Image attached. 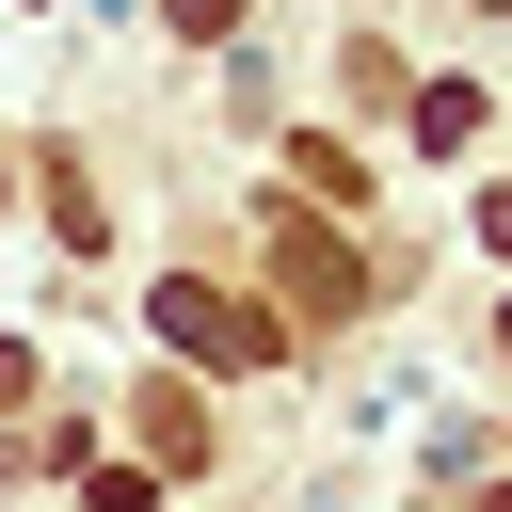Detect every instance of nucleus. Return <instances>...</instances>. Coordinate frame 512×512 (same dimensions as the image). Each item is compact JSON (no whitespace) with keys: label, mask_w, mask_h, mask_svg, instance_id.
<instances>
[{"label":"nucleus","mask_w":512,"mask_h":512,"mask_svg":"<svg viewBox=\"0 0 512 512\" xmlns=\"http://www.w3.org/2000/svg\"><path fill=\"white\" fill-rule=\"evenodd\" d=\"M144 320H160L192 368H272V352H288L256 304H224V288H192V272H160V288H144Z\"/></svg>","instance_id":"1"},{"label":"nucleus","mask_w":512,"mask_h":512,"mask_svg":"<svg viewBox=\"0 0 512 512\" xmlns=\"http://www.w3.org/2000/svg\"><path fill=\"white\" fill-rule=\"evenodd\" d=\"M272 256H288V288H304V304H352V256H336L320 224H272Z\"/></svg>","instance_id":"2"},{"label":"nucleus","mask_w":512,"mask_h":512,"mask_svg":"<svg viewBox=\"0 0 512 512\" xmlns=\"http://www.w3.org/2000/svg\"><path fill=\"white\" fill-rule=\"evenodd\" d=\"M480 240H496V256H512V176H496V192H480Z\"/></svg>","instance_id":"3"},{"label":"nucleus","mask_w":512,"mask_h":512,"mask_svg":"<svg viewBox=\"0 0 512 512\" xmlns=\"http://www.w3.org/2000/svg\"><path fill=\"white\" fill-rule=\"evenodd\" d=\"M480 16H512V0H480Z\"/></svg>","instance_id":"4"},{"label":"nucleus","mask_w":512,"mask_h":512,"mask_svg":"<svg viewBox=\"0 0 512 512\" xmlns=\"http://www.w3.org/2000/svg\"><path fill=\"white\" fill-rule=\"evenodd\" d=\"M496 352H512V320H496Z\"/></svg>","instance_id":"5"}]
</instances>
